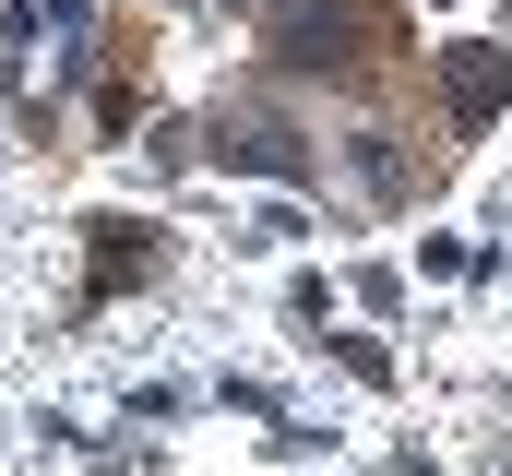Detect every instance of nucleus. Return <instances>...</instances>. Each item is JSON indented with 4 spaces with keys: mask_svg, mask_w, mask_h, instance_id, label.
I'll list each match as a JSON object with an SVG mask.
<instances>
[{
    "mask_svg": "<svg viewBox=\"0 0 512 476\" xmlns=\"http://www.w3.org/2000/svg\"><path fill=\"white\" fill-rule=\"evenodd\" d=\"M501 84H512V60H453V108H465V119L501 108Z\"/></svg>",
    "mask_w": 512,
    "mask_h": 476,
    "instance_id": "nucleus-1",
    "label": "nucleus"
}]
</instances>
